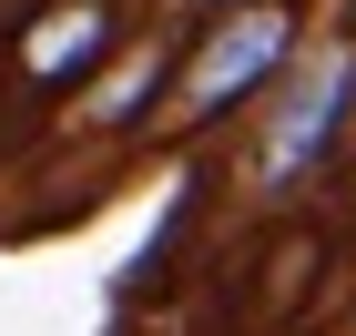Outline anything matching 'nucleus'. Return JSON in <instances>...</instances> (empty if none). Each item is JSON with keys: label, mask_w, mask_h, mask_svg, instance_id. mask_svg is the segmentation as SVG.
Here are the masks:
<instances>
[{"label": "nucleus", "mask_w": 356, "mask_h": 336, "mask_svg": "<svg viewBox=\"0 0 356 336\" xmlns=\"http://www.w3.org/2000/svg\"><path fill=\"white\" fill-rule=\"evenodd\" d=\"M285 41H296V21H285V10H245V21H224L214 41H204V51H193V82H184V112L193 122H204V112H224V102H245L254 82H265L275 61H285Z\"/></svg>", "instance_id": "1"}, {"label": "nucleus", "mask_w": 356, "mask_h": 336, "mask_svg": "<svg viewBox=\"0 0 356 336\" xmlns=\"http://www.w3.org/2000/svg\"><path fill=\"white\" fill-rule=\"evenodd\" d=\"M346 112H356V51H336V61H326V82H316V102H305L296 122L275 133V153H265V184H296V173L316 163V153H326L336 133H346Z\"/></svg>", "instance_id": "2"}, {"label": "nucleus", "mask_w": 356, "mask_h": 336, "mask_svg": "<svg viewBox=\"0 0 356 336\" xmlns=\"http://www.w3.org/2000/svg\"><path fill=\"white\" fill-rule=\"evenodd\" d=\"M112 51V0H72V10H41V21L21 31V61L31 82H61V72H82V61Z\"/></svg>", "instance_id": "3"}, {"label": "nucleus", "mask_w": 356, "mask_h": 336, "mask_svg": "<svg viewBox=\"0 0 356 336\" xmlns=\"http://www.w3.org/2000/svg\"><path fill=\"white\" fill-rule=\"evenodd\" d=\"M163 61H173V41H153L112 92H92V122H133V102H153V82H163Z\"/></svg>", "instance_id": "4"}]
</instances>
